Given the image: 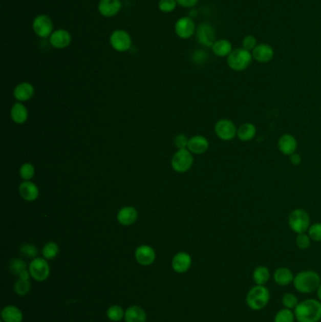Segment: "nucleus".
Masks as SVG:
<instances>
[{
    "mask_svg": "<svg viewBox=\"0 0 321 322\" xmlns=\"http://www.w3.org/2000/svg\"><path fill=\"white\" fill-rule=\"evenodd\" d=\"M138 211L133 206H123L117 214L118 222L124 226L132 225L137 222Z\"/></svg>",
    "mask_w": 321,
    "mask_h": 322,
    "instance_id": "obj_20",
    "label": "nucleus"
},
{
    "mask_svg": "<svg viewBox=\"0 0 321 322\" xmlns=\"http://www.w3.org/2000/svg\"><path fill=\"white\" fill-rule=\"evenodd\" d=\"M188 139L186 135L184 134H179L175 138V146L178 148V150H181V149H187V145H188Z\"/></svg>",
    "mask_w": 321,
    "mask_h": 322,
    "instance_id": "obj_42",
    "label": "nucleus"
},
{
    "mask_svg": "<svg viewBox=\"0 0 321 322\" xmlns=\"http://www.w3.org/2000/svg\"><path fill=\"white\" fill-rule=\"evenodd\" d=\"M257 46L256 38L253 35H247L242 40V47L251 52Z\"/></svg>",
    "mask_w": 321,
    "mask_h": 322,
    "instance_id": "obj_41",
    "label": "nucleus"
},
{
    "mask_svg": "<svg viewBox=\"0 0 321 322\" xmlns=\"http://www.w3.org/2000/svg\"><path fill=\"white\" fill-rule=\"evenodd\" d=\"M121 9V0H100L98 3V12L104 17L115 16L120 12Z\"/></svg>",
    "mask_w": 321,
    "mask_h": 322,
    "instance_id": "obj_14",
    "label": "nucleus"
},
{
    "mask_svg": "<svg viewBox=\"0 0 321 322\" xmlns=\"http://www.w3.org/2000/svg\"><path fill=\"white\" fill-rule=\"evenodd\" d=\"M71 41H72V37L70 33L63 29L55 30L49 37L50 45L57 49H63L69 47Z\"/></svg>",
    "mask_w": 321,
    "mask_h": 322,
    "instance_id": "obj_17",
    "label": "nucleus"
},
{
    "mask_svg": "<svg viewBox=\"0 0 321 322\" xmlns=\"http://www.w3.org/2000/svg\"><path fill=\"white\" fill-rule=\"evenodd\" d=\"M19 174H20L21 178L24 179L25 181H30V179H32L35 175V168L33 165L30 164V163H25L21 166Z\"/></svg>",
    "mask_w": 321,
    "mask_h": 322,
    "instance_id": "obj_35",
    "label": "nucleus"
},
{
    "mask_svg": "<svg viewBox=\"0 0 321 322\" xmlns=\"http://www.w3.org/2000/svg\"><path fill=\"white\" fill-rule=\"evenodd\" d=\"M311 240L315 242H321V223H315L310 225L307 231Z\"/></svg>",
    "mask_w": 321,
    "mask_h": 322,
    "instance_id": "obj_38",
    "label": "nucleus"
},
{
    "mask_svg": "<svg viewBox=\"0 0 321 322\" xmlns=\"http://www.w3.org/2000/svg\"><path fill=\"white\" fill-rule=\"evenodd\" d=\"M2 319L4 322H22L23 313L16 306L9 305L6 306L1 313Z\"/></svg>",
    "mask_w": 321,
    "mask_h": 322,
    "instance_id": "obj_27",
    "label": "nucleus"
},
{
    "mask_svg": "<svg viewBox=\"0 0 321 322\" xmlns=\"http://www.w3.org/2000/svg\"><path fill=\"white\" fill-rule=\"evenodd\" d=\"M252 54L243 47L233 49L227 57L228 67L236 72H242L249 68L252 62Z\"/></svg>",
    "mask_w": 321,
    "mask_h": 322,
    "instance_id": "obj_4",
    "label": "nucleus"
},
{
    "mask_svg": "<svg viewBox=\"0 0 321 322\" xmlns=\"http://www.w3.org/2000/svg\"><path fill=\"white\" fill-rule=\"evenodd\" d=\"M10 270L14 275L19 276L22 271L27 270V264L25 263V261H23L22 259H19V258L12 259L10 264Z\"/></svg>",
    "mask_w": 321,
    "mask_h": 322,
    "instance_id": "obj_37",
    "label": "nucleus"
},
{
    "mask_svg": "<svg viewBox=\"0 0 321 322\" xmlns=\"http://www.w3.org/2000/svg\"><path fill=\"white\" fill-rule=\"evenodd\" d=\"M289 160H290V163L292 165H295V166H298V165L301 164L302 163V161H303V158H302V156L298 154V153H294V154H292L291 156L289 157Z\"/></svg>",
    "mask_w": 321,
    "mask_h": 322,
    "instance_id": "obj_45",
    "label": "nucleus"
},
{
    "mask_svg": "<svg viewBox=\"0 0 321 322\" xmlns=\"http://www.w3.org/2000/svg\"><path fill=\"white\" fill-rule=\"evenodd\" d=\"M191 263H192L191 256L187 252H180L176 253L173 258L172 267L175 272L185 273L190 269Z\"/></svg>",
    "mask_w": 321,
    "mask_h": 322,
    "instance_id": "obj_16",
    "label": "nucleus"
},
{
    "mask_svg": "<svg viewBox=\"0 0 321 322\" xmlns=\"http://www.w3.org/2000/svg\"><path fill=\"white\" fill-rule=\"evenodd\" d=\"M177 4L183 8H193L198 4L199 0H176Z\"/></svg>",
    "mask_w": 321,
    "mask_h": 322,
    "instance_id": "obj_43",
    "label": "nucleus"
},
{
    "mask_svg": "<svg viewBox=\"0 0 321 322\" xmlns=\"http://www.w3.org/2000/svg\"><path fill=\"white\" fill-rule=\"evenodd\" d=\"M110 44L111 47L118 52H126L131 48L132 39L127 31L116 30L111 33Z\"/></svg>",
    "mask_w": 321,
    "mask_h": 322,
    "instance_id": "obj_8",
    "label": "nucleus"
},
{
    "mask_svg": "<svg viewBox=\"0 0 321 322\" xmlns=\"http://www.w3.org/2000/svg\"><path fill=\"white\" fill-rule=\"evenodd\" d=\"M215 134L222 141H233L238 134V127L233 121L221 119L215 124Z\"/></svg>",
    "mask_w": 321,
    "mask_h": 322,
    "instance_id": "obj_7",
    "label": "nucleus"
},
{
    "mask_svg": "<svg viewBox=\"0 0 321 322\" xmlns=\"http://www.w3.org/2000/svg\"><path fill=\"white\" fill-rule=\"evenodd\" d=\"M295 275L293 274L292 270L286 267H281L275 270L273 273V281L275 284L281 287H286L293 283Z\"/></svg>",
    "mask_w": 321,
    "mask_h": 322,
    "instance_id": "obj_22",
    "label": "nucleus"
},
{
    "mask_svg": "<svg viewBox=\"0 0 321 322\" xmlns=\"http://www.w3.org/2000/svg\"><path fill=\"white\" fill-rule=\"evenodd\" d=\"M252 58L257 62L268 63L274 57V49L268 44H260L251 51Z\"/></svg>",
    "mask_w": 321,
    "mask_h": 322,
    "instance_id": "obj_15",
    "label": "nucleus"
},
{
    "mask_svg": "<svg viewBox=\"0 0 321 322\" xmlns=\"http://www.w3.org/2000/svg\"><path fill=\"white\" fill-rule=\"evenodd\" d=\"M206 57H207V55H206L204 51L199 50V51H197V52L193 55V59H194L196 62H198V63H202V62H204V60L206 59Z\"/></svg>",
    "mask_w": 321,
    "mask_h": 322,
    "instance_id": "obj_44",
    "label": "nucleus"
},
{
    "mask_svg": "<svg viewBox=\"0 0 321 322\" xmlns=\"http://www.w3.org/2000/svg\"><path fill=\"white\" fill-rule=\"evenodd\" d=\"M296 246L298 247L299 250H307L312 243V240L309 237V234L306 233L303 234H298L295 240Z\"/></svg>",
    "mask_w": 321,
    "mask_h": 322,
    "instance_id": "obj_36",
    "label": "nucleus"
},
{
    "mask_svg": "<svg viewBox=\"0 0 321 322\" xmlns=\"http://www.w3.org/2000/svg\"><path fill=\"white\" fill-rule=\"evenodd\" d=\"M288 225L295 234L306 233L311 225L309 213L303 208H296L288 217Z\"/></svg>",
    "mask_w": 321,
    "mask_h": 322,
    "instance_id": "obj_5",
    "label": "nucleus"
},
{
    "mask_svg": "<svg viewBox=\"0 0 321 322\" xmlns=\"http://www.w3.org/2000/svg\"><path fill=\"white\" fill-rule=\"evenodd\" d=\"M196 25L192 19L188 16L179 18L175 23V30L176 35L180 39L187 40L196 33Z\"/></svg>",
    "mask_w": 321,
    "mask_h": 322,
    "instance_id": "obj_12",
    "label": "nucleus"
},
{
    "mask_svg": "<svg viewBox=\"0 0 321 322\" xmlns=\"http://www.w3.org/2000/svg\"><path fill=\"white\" fill-rule=\"evenodd\" d=\"M316 295H317V299L321 302V284L319 285L318 288H317V290H316Z\"/></svg>",
    "mask_w": 321,
    "mask_h": 322,
    "instance_id": "obj_46",
    "label": "nucleus"
},
{
    "mask_svg": "<svg viewBox=\"0 0 321 322\" xmlns=\"http://www.w3.org/2000/svg\"><path fill=\"white\" fill-rule=\"evenodd\" d=\"M294 314L298 322H319L321 320V302L316 299H304L296 306Z\"/></svg>",
    "mask_w": 321,
    "mask_h": 322,
    "instance_id": "obj_1",
    "label": "nucleus"
},
{
    "mask_svg": "<svg viewBox=\"0 0 321 322\" xmlns=\"http://www.w3.org/2000/svg\"><path fill=\"white\" fill-rule=\"evenodd\" d=\"M256 126L251 123H244L240 124L238 127V139L241 141L248 142L251 141L255 138L256 136Z\"/></svg>",
    "mask_w": 321,
    "mask_h": 322,
    "instance_id": "obj_24",
    "label": "nucleus"
},
{
    "mask_svg": "<svg viewBox=\"0 0 321 322\" xmlns=\"http://www.w3.org/2000/svg\"><path fill=\"white\" fill-rule=\"evenodd\" d=\"M294 288L302 294H311L317 290L321 284L320 275L315 270H302L293 280Z\"/></svg>",
    "mask_w": 321,
    "mask_h": 322,
    "instance_id": "obj_2",
    "label": "nucleus"
},
{
    "mask_svg": "<svg viewBox=\"0 0 321 322\" xmlns=\"http://www.w3.org/2000/svg\"><path fill=\"white\" fill-rule=\"evenodd\" d=\"M32 28L36 35L40 38H48L52 34L54 30V25L52 20L46 14H40L36 16L32 23Z\"/></svg>",
    "mask_w": 321,
    "mask_h": 322,
    "instance_id": "obj_11",
    "label": "nucleus"
},
{
    "mask_svg": "<svg viewBox=\"0 0 321 322\" xmlns=\"http://www.w3.org/2000/svg\"><path fill=\"white\" fill-rule=\"evenodd\" d=\"M177 5L176 0H159L158 9L160 12L169 13L175 11Z\"/></svg>",
    "mask_w": 321,
    "mask_h": 322,
    "instance_id": "obj_39",
    "label": "nucleus"
},
{
    "mask_svg": "<svg viewBox=\"0 0 321 322\" xmlns=\"http://www.w3.org/2000/svg\"><path fill=\"white\" fill-rule=\"evenodd\" d=\"M135 258L141 266H150L156 259V252L151 246L141 245L137 248L135 252Z\"/></svg>",
    "mask_w": 321,
    "mask_h": 322,
    "instance_id": "obj_18",
    "label": "nucleus"
},
{
    "mask_svg": "<svg viewBox=\"0 0 321 322\" xmlns=\"http://www.w3.org/2000/svg\"><path fill=\"white\" fill-rule=\"evenodd\" d=\"M211 49L216 56L221 58L228 57L233 50L231 41H228L226 39L217 40L211 47Z\"/></svg>",
    "mask_w": 321,
    "mask_h": 322,
    "instance_id": "obj_25",
    "label": "nucleus"
},
{
    "mask_svg": "<svg viewBox=\"0 0 321 322\" xmlns=\"http://www.w3.org/2000/svg\"><path fill=\"white\" fill-rule=\"evenodd\" d=\"M270 279V272L266 266H258L252 271V280L257 286H265Z\"/></svg>",
    "mask_w": 321,
    "mask_h": 322,
    "instance_id": "obj_29",
    "label": "nucleus"
},
{
    "mask_svg": "<svg viewBox=\"0 0 321 322\" xmlns=\"http://www.w3.org/2000/svg\"><path fill=\"white\" fill-rule=\"evenodd\" d=\"M278 149L284 156L290 157L292 154L297 152L298 141L291 134H284L278 140Z\"/></svg>",
    "mask_w": 321,
    "mask_h": 322,
    "instance_id": "obj_13",
    "label": "nucleus"
},
{
    "mask_svg": "<svg viewBox=\"0 0 321 322\" xmlns=\"http://www.w3.org/2000/svg\"><path fill=\"white\" fill-rule=\"evenodd\" d=\"M193 165L192 153L188 149H181L175 153L172 158V167L177 173H186Z\"/></svg>",
    "mask_w": 321,
    "mask_h": 322,
    "instance_id": "obj_6",
    "label": "nucleus"
},
{
    "mask_svg": "<svg viewBox=\"0 0 321 322\" xmlns=\"http://www.w3.org/2000/svg\"><path fill=\"white\" fill-rule=\"evenodd\" d=\"M209 148V141L204 136H193L189 139L187 149L195 155L204 154Z\"/></svg>",
    "mask_w": 321,
    "mask_h": 322,
    "instance_id": "obj_19",
    "label": "nucleus"
},
{
    "mask_svg": "<svg viewBox=\"0 0 321 322\" xmlns=\"http://www.w3.org/2000/svg\"><path fill=\"white\" fill-rule=\"evenodd\" d=\"M30 290V283L29 279H22L18 278L17 282L14 285V291L19 296H25Z\"/></svg>",
    "mask_w": 321,
    "mask_h": 322,
    "instance_id": "obj_34",
    "label": "nucleus"
},
{
    "mask_svg": "<svg viewBox=\"0 0 321 322\" xmlns=\"http://www.w3.org/2000/svg\"><path fill=\"white\" fill-rule=\"evenodd\" d=\"M106 316L111 321L118 322L124 317V312L121 306L112 305L106 311Z\"/></svg>",
    "mask_w": 321,
    "mask_h": 322,
    "instance_id": "obj_32",
    "label": "nucleus"
},
{
    "mask_svg": "<svg viewBox=\"0 0 321 322\" xmlns=\"http://www.w3.org/2000/svg\"><path fill=\"white\" fill-rule=\"evenodd\" d=\"M58 252H59V248L58 244L55 242H48L44 246L41 251L42 256L47 260H52L54 258L57 257Z\"/></svg>",
    "mask_w": 321,
    "mask_h": 322,
    "instance_id": "obj_31",
    "label": "nucleus"
},
{
    "mask_svg": "<svg viewBox=\"0 0 321 322\" xmlns=\"http://www.w3.org/2000/svg\"><path fill=\"white\" fill-rule=\"evenodd\" d=\"M20 252L28 258H36L38 255V250L34 245L24 244L20 247Z\"/></svg>",
    "mask_w": 321,
    "mask_h": 322,
    "instance_id": "obj_40",
    "label": "nucleus"
},
{
    "mask_svg": "<svg viewBox=\"0 0 321 322\" xmlns=\"http://www.w3.org/2000/svg\"><path fill=\"white\" fill-rule=\"evenodd\" d=\"M196 38L200 45L205 47H212L216 40V31L209 23L200 24L196 29Z\"/></svg>",
    "mask_w": 321,
    "mask_h": 322,
    "instance_id": "obj_10",
    "label": "nucleus"
},
{
    "mask_svg": "<svg viewBox=\"0 0 321 322\" xmlns=\"http://www.w3.org/2000/svg\"><path fill=\"white\" fill-rule=\"evenodd\" d=\"M298 303L299 302H298V297L293 293H286L282 297V305L286 309L294 310L296 308V306L298 305Z\"/></svg>",
    "mask_w": 321,
    "mask_h": 322,
    "instance_id": "obj_33",
    "label": "nucleus"
},
{
    "mask_svg": "<svg viewBox=\"0 0 321 322\" xmlns=\"http://www.w3.org/2000/svg\"><path fill=\"white\" fill-rule=\"evenodd\" d=\"M31 277L38 282L46 281L50 274V268L46 258L36 257L29 265Z\"/></svg>",
    "mask_w": 321,
    "mask_h": 322,
    "instance_id": "obj_9",
    "label": "nucleus"
},
{
    "mask_svg": "<svg viewBox=\"0 0 321 322\" xmlns=\"http://www.w3.org/2000/svg\"><path fill=\"white\" fill-rule=\"evenodd\" d=\"M296 316L294 310L283 308L276 313L273 322H295Z\"/></svg>",
    "mask_w": 321,
    "mask_h": 322,
    "instance_id": "obj_30",
    "label": "nucleus"
},
{
    "mask_svg": "<svg viewBox=\"0 0 321 322\" xmlns=\"http://www.w3.org/2000/svg\"><path fill=\"white\" fill-rule=\"evenodd\" d=\"M19 194L24 200L33 202L39 196V188L32 182L25 181L19 187Z\"/></svg>",
    "mask_w": 321,
    "mask_h": 322,
    "instance_id": "obj_23",
    "label": "nucleus"
},
{
    "mask_svg": "<svg viewBox=\"0 0 321 322\" xmlns=\"http://www.w3.org/2000/svg\"><path fill=\"white\" fill-rule=\"evenodd\" d=\"M11 117L14 123L22 124L27 122L29 118V112L25 105H23L21 102H18L12 105V110H11Z\"/></svg>",
    "mask_w": 321,
    "mask_h": 322,
    "instance_id": "obj_26",
    "label": "nucleus"
},
{
    "mask_svg": "<svg viewBox=\"0 0 321 322\" xmlns=\"http://www.w3.org/2000/svg\"><path fill=\"white\" fill-rule=\"evenodd\" d=\"M125 322H145L146 313L140 306H131L124 312Z\"/></svg>",
    "mask_w": 321,
    "mask_h": 322,
    "instance_id": "obj_28",
    "label": "nucleus"
},
{
    "mask_svg": "<svg viewBox=\"0 0 321 322\" xmlns=\"http://www.w3.org/2000/svg\"><path fill=\"white\" fill-rule=\"evenodd\" d=\"M270 300L269 288L265 286H254L246 295V305L252 311L265 309Z\"/></svg>",
    "mask_w": 321,
    "mask_h": 322,
    "instance_id": "obj_3",
    "label": "nucleus"
},
{
    "mask_svg": "<svg viewBox=\"0 0 321 322\" xmlns=\"http://www.w3.org/2000/svg\"><path fill=\"white\" fill-rule=\"evenodd\" d=\"M34 93V87L30 83L23 82L20 83L15 87L13 91V95L19 102H26L33 97Z\"/></svg>",
    "mask_w": 321,
    "mask_h": 322,
    "instance_id": "obj_21",
    "label": "nucleus"
}]
</instances>
